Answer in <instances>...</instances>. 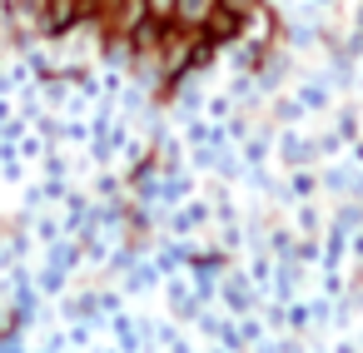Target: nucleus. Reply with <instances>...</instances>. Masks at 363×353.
<instances>
[{
  "instance_id": "nucleus-2",
  "label": "nucleus",
  "mask_w": 363,
  "mask_h": 353,
  "mask_svg": "<svg viewBox=\"0 0 363 353\" xmlns=\"http://www.w3.org/2000/svg\"><path fill=\"white\" fill-rule=\"evenodd\" d=\"M145 11H150V21H169V11H174V0H145Z\"/></svg>"
},
{
  "instance_id": "nucleus-1",
  "label": "nucleus",
  "mask_w": 363,
  "mask_h": 353,
  "mask_svg": "<svg viewBox=\"0 0 363 353\" xmlns=\"http://www.w3.org/2000/svg\"><path fill=\"white\" fill-rule=\"evenodd\" d=\"M90 11L110 26V30H120V35H130L150 11H145V0H90Z\"/></svg>"
}]
</instances>
